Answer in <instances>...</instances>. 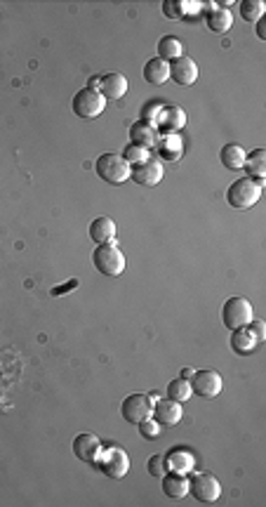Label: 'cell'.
<instances>
[{
	"instance_id": "obj_29",
	"label": "cell",
	"mask_w": 266,
	"mask_h": 507,
	"mask_svg": "<svg viewBox=\"0 0 266 507\" xmlns=\"http://www.w3.org/2000/svg\"><path fill=\"white\" fill-rule=\"evenodd\" d=\"M123 158L128 161L132 168H135L139 163H144V161H149L151 151L144 149V146H139V144H128V146H125V151H123Z\"/></svg>"
},
{
	"instance_id": "obj_22",
	"label": "cell",
	"mask_w": 266,
	"mask_h": 507,
	"mask_svg": "<svg viewBox=\"0 0 266 507\" xmlns=\"http://www.w3.org/2000/svg\"><path fill=\"white\" fill-rule=\"evenodd\" d=\"M156 149L160 153V158L172 161V163H177V161L184 156V142H181L179 135H160Z\"/></svg>"
},
{
	"instance_id": "obj_32",
	"label": "cell",
	"mask_w": 266,
	"mask_h": 507,
	"mask_svg": "<svg viewBox=\"0 0 266 507\" xmlns=\"http://www.w3.org/2000/svg\"><path fill=\"white\" fill-rule=\"evenodd\" d=\"M160 109H163V104L160 102H146L144 109H142V118L139 121H146V123H156V118L160 114Z\"/></svg>"
},
{
	"instance_id": "obj_11",
	"label": "cell",
	"mask_w": 266,
	"mask_h": 507,
	"mask_svg": "<svg viewBox=\"0 0 266 507\" xmlns=\"http://www.w3.org/2000/svg\"><path fill=\"white\" fill-rule=\"evenodd\" d=\"M151 418L156 420L160 427H174V425H179L181 418H184V408H181L179 401L156 399V406H153V411H151Z\"/></svg>"
},
{
	"instance_id": "obj_35",
	"label": "cell",
	"mask_w": 266,
	"mask_h": 507,
	"mask_svg": "<svg viewBox=\"0 0 266 507\" xmlns=\"http://www.w3.org/2000/svg\"><path fill=\"white\" fill-rule=\"evenodd\" d=\"M73 288H78V281H75V279H71V281H68V284H66V286H54L50 293L54 295V298H59V295H66L68 291H73Z\"/></svg>"
},
{
	"instance_id": "obj_15",
	"label": "cell",
	"mask_w": 266,
	"mask_h": 507,
	"mask_svg": "<svg viewBox=\"0 0 266 507\" xmlns=\"http://www.w3.org/2000/svg\"><path fill=\"white\" fill-rule=\"evenodd\" d=\"M163 462H165V472H179V474H188V472L195 467V458L191 450L179 448V446L167 450L163 455Z\"/></svg>"
},
{
	"instance_id": "obj_5",
	"label": "cell",
	"mask_w": 266,
	"mask_h": 507,
	"mask_svg": "<svg viewBox=\"0 0 266 507\" xmlns=\"http://www.w3.org/2000/svg\"><path fill=\"white\" fill-rule=\"evenodd\" d=\"M252 319H255V314H252L250 300H245V298H229L226 302H224V307H222V323L229 330L245 328Z\"/></svg>"
},
{
	"instance_id": "obj_1",
	"label": "cell",
	"mask_w": 266,
	"mask_h": 507,
	"mask_svg": "<svg viewBox=\"0 0 266 507\" xmlns=\"http://www.w3.org/2000/svg\"><path fill=\"white\" fill-rule=\"evenodd\" d=\"M95 170L109 185H123V182L130 180L132 165L123 156H118V153H102L95 161Z\"/></svg>"
},
{
	"instance_id": "obj_26",
	"label": "cell",
	"mask_w": 266,
	"mask_h": 507,
	"mask_svg": "<svg viewBox=\"0 0 266 507\" xmlns=\"http://www.w3.org/2000/svg\"><path fill=\"white\" fill-rule=\"evenodd\" d=\"M184 54V45H181L179 38L174 36H163L158 40V57L165 62H174Z\"/></svg>"
},
{
	"instance_id": "obj_16",
	"label": "cell",
	"mask_w": 266,
	"mask_h": 507,
	"mask_svg": "<svg viewBox=\"0 0 266 507\" xmlns=\"http://www.w3.org/2000/svg\"><path fill=\"white\" fill-rule=\"evenodd\" d=\"M130 139L132 144H139L144 146V149H156L158 139H160V132L153 123H146V121H137L130 125Z\"/></svg>"
},
{
	"instance_id": "obj_12",
	"label": "cell",
	"mask_w": 266,
	"mask_h": 507,
	"mask_svg": "<svg viewBox=\"0 0 266 507\" xmlns=\"http://www.w3.org/2000/svg\"><path fill=\"white\" fill-rule=\"evenodd\" d=\"M163 163H160L158 158H149V161H144V163H139L132 168V173H130V180H135L137 185H142V187H156L160 180H163Z\"/></svg>"
},
{
	"instance_id": "obj_18",
	"label": "cell",
	"mask_w": 266,
	"mask_h": 507,
	"mask_svg": "<svg viewBox=\"0 0 266 507\" xmlns=\"http://www.w3.org/2000/svg\"><path fill=\"white\" fill-rule=\"evenodd\" d=\"M116 234H118L116 222L111 220V217H107V215L97 217V220H92V224H90V238H92L97 245L114 243V241H116Z\"/></svg>"
},
{
	"instance_id": "obj_30",
	"label": "cell",
	"mask_w": 266,
	"mask_h": 507,
	"mask_svg": "<svg viewBox=\"0 0 266 507\" xmlns=\"http://www.w3.org/2000/svg\"><path fill=\"white\" fill-rule=\"evenodd\" d=\"M137 427H139V434H142V439H146V441H153V439H158V436H160V425L151 418V415L146 420L139 422Z\"/></svg>"
},
{
	"instance_id": "obj_23",
	"label": "cell",
	"mask_w": 266,
	"mask_h": 507,
	"mask_svg": "<svg viewBox=\"0 0 266 507\" xmlns=\"http://www.w3.org/2000/svg\"><path fill=\"white\" fill-rule=\"evenodd\" d=\"M243 168L248 170L250 180H255L259 187H264V175H266V151L264 149H255L252 153H248Z\"/></svg>"
},
{
	"instance_id": "obj_8",
	"label": "cell",
	"mask_w": 266,
	"mask_h": 507,
	"mask_svg": "<svg viewBox=\"0 0 266 507\" xmlns=\"http://www.w3.org/2000/svg\"><path fill=\"white\" fill-rule=\"evenodd\" d=\"M151 411H153V401L149 394H130L121 404L123 420L130 422V425H139L142 420L149 418Z\"/></svg>"
},
{
	"instance_id": "obj_14",
	"label": "cell",
	"mask_w": 266,
	"mask_h": 507,
	"mask_svg": "<svg viewBox=\"0 0 266 507\" xmlns=\"http://www.w3.org/2000/svg\"><path fill=\"white\" fill-rule=\"evenodd\" d=\"M102 453V441L95 434H78L73 439V455L83 462L95 465L97 458Z\"/></svg>"
},
{
	"instance_id": "obj_7",
	"label": "cell",
	"mask_w": 266,
	"mask_h": 507,
	"mask_svg": "<svg viewBox=\"0 0 266 507\" xmlns=\"http://www.w3.org/2000/svg\"><path fill=\"white\" fill-rule=\"evenodd\" d=\"M188 493L198 500V503H217L222 496V484L217 482L214 474H207V472H202V474H193L188 479Z\"/></svg>"
},
{
	"instance_id": "obj_36",
	"label": "cell",
	"mask_w": 266,
	"mask_h": 507,
	"mask_svg": "<svg viewBox=\"0 0 266 507\" xmlns=\"http://www.w3.org/2000/svg\"><path fill=\"white\" fill-rule=\"evenodd\" d=\"M99 86H102V76H92V78H90V83H87L90 90H99Z\"/></svg>"
},
{
	"instance_id": "obj_25",
	"label": "cell",
	"mask_w": 266,
	"mask_h": 507,
	"mask_svg": "<svg viewBox=\"0 0 266 507\" xmlns=\"http://www.w3.org/2000/svg\"><path fill=\"white\" fill-rule=\"evenodd\" d=\"M255 347H257V340L248 330V326L236 328L234 333H231V349H234L236 354L245 356V354H250V351H255Z\"/></svg>"
},
{
	"instance_id": "obj_21",
	"label": "cell",
	"mask_w": 266,
	"mask_h": 507,
	"mask_svg": "<svg viewBox=\"0 0 266 507\" xmlns=\"http://www.w3.org/2000/svg\"><path fill=\"white\" fill-rule=\"evenodd\" d=\"M205 24L212 33H226L234 24V15L226 8H219V5H210L207 15H205Z\"/></svg>"
},
{
	"instance_id": "obj_37",
	"label": "cell",
	"mask_w": 266,
	"mask_h": 507,
	"mask_svg": "<svg viewBox=\"0 0 266 507\" xmlns=\"http://www.w3.org/2000/svg\"><path fill=\"white\" fill-rule=\"evenodd\" d=\"M193 373H195L193 368H181V375H179V378H184V380H191V378H193Z\"/></svg>"
},
{
	"instance_id": "obj_27",
	"label": "cell",
	"mask_w": 266,
	"mask_h": 507,
	"mask_svg": "<svg viewBox=\"0 0 266 507\" xmlns=\"http://www.w3.org/2000/svg\"><path fill=\"white\" fill-rule=\"evenodd\" d=\"M191 383L184 378H174L170 385H167V399H172V401H179V404H184V401H188V397H191Z\"/></svg>"
},
{
	"instance_id": "obj_17",
	"label": "cell",
	"mask_w": 266,
	"mask_h": 507,
	"mask_svg": "<svg viewBox=\"0 0 266 507\" xmlns=\"http://www.w3.org/2000/svg\"><path fill=\"white\" fill-rule=\"evenodd\" d=\"M99 93L104 95V100H111V102H118L123 100L125 95H128V78H125L123 74H107L102 76V86H99Z\"/></svg>"
},
{
	"instance_id": "obj_4",
	"label": "cell",
	"mask_w": 266,
	"mask_h": 507,
	"mask_svg": "<svg viewBox=\"0 0 266 507\" xmlns=\"http://www.w3.org/2000/svg\"><path fill=\"white\" fill-rule=\"evenodd\" d=\"M95 465L109 479H116V482H118V479H123L125 474H128L130 458H128V453H125L121 446H109V448H102V453H99V458H97Z\"/></svg>"
},
{
	"instance_id": "obj_20",
	"label": "cell",
	"mask_w": 266,
	"mask_h": 507,
	"mask_svg": "<svg viewBox=\"0 0 266 507\" xmlns=\"http://www.w3.org/2000/svg\"><path fill=\"white\" fill-rule=\"evenodd\" d=\"M163 493L172 500H181L188 496V477L179 472H165L163 474Z\"/></svg>"
},
{
	"instance_id": "obj_24",
	"label": "cell",
	"mask_w": 266,
	"mask_h": 507,
	"mask_svg": "<svg viewBox=\"0 0 266 507\" xmlns=\"http://www.w3.org/2000/svg\"><path fill=\"white\" fill-rule=\"evenodd\" d=\"M245 156H248V153H245L241 144H226V146H222L219 161L224 168H229V170H243Z\"/></svg>"
},
{
	"instance_id": "obj_34",
	"label": "cell",
	"mask_w": 266,
	"mask_h": 507,
	"mask_svg": "<svg viewBox=\"0 0 266 507\" xmlns=\"http://www.w3.org/2000/svg\"><path fill=\"white\" fill-rule=\"evenodd\" d=\"M248 330H250V333L252 335H255V340L257 342H262L264 340V321H257V319H252L250 323H248Z\"/></svg>"
},
{
	"instance_id": "obj_9",
	"label": "cell",
	"mask_w": 266,
	"mask_h": 507,
	"mask_svg": "<svg viewBox=\"0 0 266 507\" xmlns=\"http://www.w3.org/2000/svg\"><path fill=\"white\" fill-rule=\"evenodd\" d=\"M188 383H191V392L198 394V397H202V399H214L217 394L222 392V387H224L222 375L217 371H212V368L195 371L193 378L188 380Z\"/></svg>"
},
{
	"instance_id": "obj_3",
	"label": "cell",
	"mask_w": 266,
	"mask_h": 507,
	"mask_svg": "<svg viewBox=\"0 0 266 507\" xmlns=\"http://www.w3.org/2000/svg\"><path fill=\"white\" fill-rule=\"evenodd\" d=\"M92 262L97 267V272L104 274V276H121L125 272V255L114 243L97 245L92 252Z\"/></svg>"
},
{
	"instance_id": "obj_10",
	"label": "cell",
	"mask_w": 266,
	"mask_h": 507,
	"mask_svg": "<svg viewBox=\"0 0 266 507\" xmlns=\"http://www.w3.org/2000/svg\"><path fill=\"white\" fill-rule=\"evenodd\" d=\"M153 125H156L158 132H163V135H177V132L186 125V114H184V109L177 107V104H163V109H160V114Z\"/></svg>"
},
{
	"instance_id": "obj_13",
	"label": "cell",
	"mask_w": 266,
	"mask_h": 507,
	"mask_svg": "<svg viewBox=\"0 0 266 507\" xmlns=\"http://www.w3.org/2000/svg\"><path fill=\"white\" fill-rule=\"evenodd\" d=\"M170 78L177 83V86H193L195 81H198V64L191 59V57H186V54H181L179 59H174L170 62Z\"/></svg>"
},
{
	"instance_id": "obj_19",
	"label": "cell",
	"mask_w": 266,
	"mask_h": 507,
	"mask_svg": "<svg viewBox=\"0 0 266 507\" xmlns=\"http://www.w3.org/2000/svg\"><path fill=\"white\" fill-rule=\"evenodd\" d=\"M144 81L149 83V86H165V83L170 81V62L160 57L149 59L144 66Z\"/></svg>"
},
{
	"instance_id": "obj_2",
	"label": "cell",
	"mask_w": 266,
	"mask_h": 507,
	"mask_svg": "<svg viewBox=\"0 0 266 507\" xmlns=\"http://www.w3.org/2000/svg\"><path fill=\"white\" fill-rule=\"evenodd\" d=\"M262 189L264 187H259L255 180L241 177L226 189V203L236 210H248L262 199Z\"/></svg>"
},
{
	"instance_id": "obj_6",
	"label": "cell",
	"mask_w": 266,
	"mask_h": 507,
	"mask_svg": "<svg viewBox=\"0 0 266 507\" xmlns=\"http://www.w3.org/2000/svg\"><path fill=\"white\" fill-rule=\"evenodd\" d=\"M104 109H107V100L99 90H78L73 97V114L85 118V121H92V118L102 116Z\"/></svg>"
},
{
	"instance_id": "obj_28",
	"label": "cell",
	"mask_w": 266,
	"mask_h": 507,
	"mask_svg": "<svg viewBox=\"0 0 266 507\" xmlns=\"http://www.w3.org/2000/svg\"><path fill=\"white\" fill-rule=\"evenodd\" d=\"M266 12V5L262 0H243L241 3V17L245 22H262Z\"/></svg>"
},
{
	"instance_id": "obj_31",
	"label": "cell",
	"mask_w": 266,
	"mask_h": 507,
	"mask_svg": "<svg viewBox=\"0 0 266 507\" xmlns=\"http://www.w3.org/2000/svg\"><path fill=\"white\" fill-rule=\"evenodd\" d=\"M163 15L167 19H184V0H165Z\"/></svg>"
},
{
	"instance_id": "obj_33",
	"label": "cell",
	"mask_w": 266,
	"mask_h": 507,
	"mask_svg": "<svg viewBox=\"0 0 266 507\" xmlns=\"http://www.w3.org/2000/svg\"><path fill=\"white\" fill-rule=\"evenodd\" d=\"M146 467H149V474H153V477H163V474H165L163 455H151V458H149V465H146Z\"/></svg>"
}]
</instances>
